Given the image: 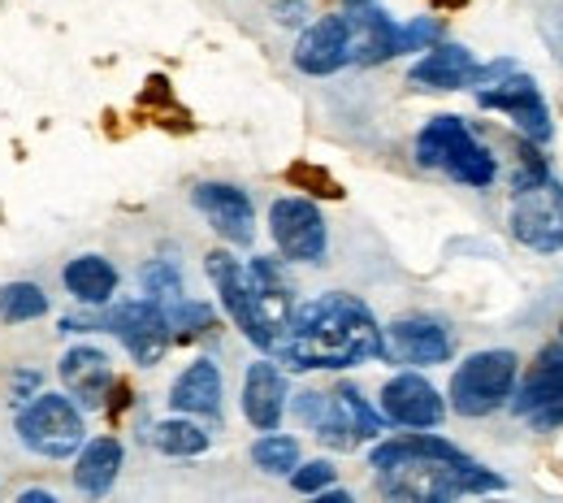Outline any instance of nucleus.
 <instances>
[{
  "mask_svg": "<svg viewBox=\"0 0 563 503\" xmlns=\"http://www.w3.org/2000/svg\"><path fill=\"white\" fill-rule=\"evenodd\" d=\"M560 343H563V326H560Z\"/></svg>",
  "mask_w": 563,
  "mask_h": 503,
  "instance_id": "nucleus-36",
  "label": "nucleus"
},
{
  "mask_svg": "<svg viewBox=\"0 0 563 503\" xmlns=\"http://www.w3.org/2000/svg\"><path fill=\"white\" fill-rule=\"evenodd\" d=\"M347 22H352V62L377 66V62L399 57V26L382 9L360 4V9L347 13Z\"/></svg>",
  "mask_w": 563,
  "mask_h": 503,
  "instance_id": "nucleus-20",
  "label": "nucleus"
},
{
  "mask_svg": "<svg viewBox=\"0 0 563 503\" xmlns=\"http://www.w3.org/2000/svg\"><path fill=\"white\" fill-rule=\"evenodd\" d=\"M477 70L482 66L473 62L468 48H460V44H429V53L412 66L408 78L417 87H424V91H455V87L477 83Z\"/></svg>",
  "mask_w": 563,
  "mask_h": 503,
  "instance_id": "nucleus-19",
  "label": "nucleus"
},
{
  "mask_svg": "<svg viewBox=\"0 0 563 503\" xmlns=\"http://www.w3.org/2000/svg\"><path fill=\"white\" fill-rule=\"evenodd\" d=\"M191 205L209 217V226L234 248H247L252 234H256V214H252V200L247 192L230 187V183H200L191 192Z\"/></svg>",
  "mask_w": 563,
  "mask_h": 503,
  "instance_id": "nucleus-16",
  "label": "nucleus"
},
{
  "mask_svg": "<svg viewBox=\"0 0 563 503\" xmlns=\"http://www.w3.org/2000/svg\"><path fill=\"white\" fill-rule=\"evenodd\" d=\"M104 326L126 343V352L135 357V364H156L169 352L174 335H169V317L161 299H122L118 308H109Z\"/></svg>",
  "mask_w": 563,
  "mask_h": 503,
  "instance_id": "nucleus-11",
  "label": "nucleus"
},
{
  "mask_svg": "<svg viewBox=\"0 0 563 503\" xmlns=\"http://www.w3.org/2000/svg\"><path fill=\"white\" fill-rule=\"evenodd\" d=\"M417 161L424 170H442L455 183L482 187V192L498 178V161L490 156V147L477 144V135L455 113H438L424 122V131L417 135Z\"/></svg>",
  "mask_w": 563,
  "mask_h": 503,
  "instance_id": "nucleus-4",
  "label": "nucleus"
},
{
  "mask_svg": "<svg viewBox=\"0 0 563 503\" xmlns=\"http://www.w3.org/2000/svg\"><path fill=\"white\" fill-rule=\"evenodd\" d=\"M152 447L156 451H165V456H200V451H209V434L200 430L196 422H161L156 430H152Z\"/></svg>",
  "mask_w": 563,
  "mask_h": 503,
  "instance_id": "nucleus-24",
  "label": "nucleus"
},
{
  "mask_svg": "<svg viewBox=\"0 0 563 503\" xmlns=\"http://www.w3.org/2000/svg\"><path fill=\"white\" fill-rule=\"evenodd\" d=\"M455 352V339L433 317H399L382 330V357L399 364H442Z\"/></svg>",
  "mask_w": 563,
  "mask_h": 503,
  "instance_id": "nucleus-13",
  "label": "nucleus"
},
{
  "mask_svg": "<svg viewBox=\"0 0 563 503\" xmlns=\"http://www.w3.org/2000/svg\"><path fill=\"white\" fill-rule=\"evenodd\" d=\"M547 40H551V48L560 53V62H563V9H555V13H547Z\"/></svg>",
  "mask_w": 563,
  "mask_h": 503,
  "instance_id": "nucleus-31",
  "label": "nucleus"
},
{
  "mask_svg": "<svg viewBox=\"0 0 563 503\" xmlns=\"http://www.w3.org/2000/svg\"><path fill=\"white\" fill-rule=\"evenodd\" d=\"M438 35H442V26L433 18H417L412 26L399 31V53H421L429 44H438Z\"/></svg>",
  "mask_w": 563,
  "mask_h": 503,
  "instance_id": "nucleus-30",
  "label": "nucleus"
},
{
  "mask_svg": "<svg viewBox=\"0 0 563 503\" xmlns=\"http://www.w3.org/2000/svg\"><path fill=\"white\" fill-rule=\"evenodd\" d=\"M243 413L256 430H278L286 413V378L274 360H256L243 382Z\"/></svg>",
  "mask_w": 563,
  "mask_h": 503,
  "instance_id": "nucleus-18",
  "label": "nucleus"
},
{
  "mask_svg": "<svg viewBox=\"0 0 563 503\" xmlns=\"http://www.w3.org/2000/svg\"><path fill=\"white\" fill-rule=\"evenodd\" d=\"M330 482H334V464L330 460H312V464H295L290 469V486L299 495H321Z\"/></svg>",
  "mask_w": 563,
  "mask_h": 503,
  "instance_id": "nucleus-29",
  "label": "nucleus"
},
{
  "mask_svg": "<svg viewBox=\"0 0 563 503\" xmlns=\"http://www.w3.org/2000/svg\"><path fill=\"white\" fill-rule=\"evenodd\" d=\"M516 395L507 400L511 413L520 422H529L533 430H560L563 426V343L542 348L538 360L529 364L525 382L511 386Z\"/></svg>",
  "mask_w": 563,
  "mask_h": 503,
  "instance_id": "nucleus-9",
  "label": "nucleus"
},
{
  "mask_svg": "<svg viewBox=\"0 0 563 503\" xmlns=\"http://www.w3.org/2000/svg\"><path fill=\"white\" fill-rule=\"evenodd\" d=\"M295 417L303 426H312V434L334 447V451H352L364 438H377L386 417L355 391L352 382L334 386V391H303L295 395Z\"/></svg>",
  "mask_w": 563,
  "mask_h": 503,
  "instance_id": "nucleus-3",
  "label": "nucleus"
},
{
  "mask_svg": "<svg viewBox=\"0 0 563 503\" xmlns=\"http://www.w3.org/2000/svg\"><path fill=\"white\" fill-rule=\"evenodd\" d=\"M22 503H57V495H48V491H26Z\"/></svg>",
  "mask_w": 563,
  "mask_h": 503,
  "instance_id": "nucleus-34",
  "label": "nucleus"
},
{
  "mask_svg": "<svg viewBox=\"0 0 563 503\" xmlns=\"http://www.w3.org/2000/svg\"><path fill=\"white\" fill-rule=\"evenodd\" d=\"M169 404L178 413H191V417H217L221 413V373H217V364L196 360L191 369H183L174 391H169Z\"/></svg>",
  "mask_w": 563,
  "mask_h": 503,
  "instance_id": "nucleus-22",
  "label": "nucleus"
},
{
  "mask_svg": "<svg viewBox=\"0 0 563 503\" xmlns=\"http://www.w3.org/2000/svg\"><path fill=\"white\" fill-rule=\"evenodd\" d=\"M511 234L533 252H560L563 248V183L551 174H538L520 187H511Z\"/></svg>",
  "mask_w": 563,
  "mask_h": 503,
  "instance_id": "nucleus-6",
  "label": "nucleus"
},
{
  "mask_svg": "<svg viewBox=\"0 0 563 503\" xmlns=\"http://www.w3.org/2000/svg\"><path fill=\"white\" fill-rule=\"evenodd\" d=\"M303 13H308V4H303V0H282L278 4V18L286 22V26H299V22H303Z\"/></svg>",
  "mask_w": 563,
  "mask_h": 503,
  "instance_id": "nucleus-32",
  "label": "nucleus"
},
{
  "mask_svg": "<svg viewBox=\"0 0 563 503\" xmlns=\"http://www.w3.org/2000/svg\"><path fill=\"white\" fill-rule=\"evenodd\" d=\"M122 473V442L118 438H96L87 447H78V469H74V486L87 495V500H100L113 491Z\"/></svg>",
  "mask_w": 563,
  "mask_h": 503,
  "instance_id": "nucleus-21",
  "label": "nucleus"
},
{
  "mask_svg": "<svg viewBox=\"0 0 563 503\" xmlns=\"http://www.w3.org/2000/svg\"><path fill=\"white\" fill-rule=\"evenodd\" d=\"M44 313H48V295L35 287V283H9V287H0V317L9 326L35 321Z\"/></svg>",
  "mask_w": 563,
  "mask_h": 503,
  "instance_id": "nucleus-25",
  "label": "nucleus"
},
{
  "mask_svg": "<svg viewBox=\"0 0 563 503\" xmlns=\"http://www.w3.org/2000/svg\"><path fill=\"white\" fill-rule=\"evenodd\" d=\"M143 287H147L152 299L169 304V299H178V295H183V278H178V270H174L169 261H152V265L143 270Z\"/></svg>",
  "mask_w": 563,
  "mask_h": 503,
  "instance_id": "nucleus-28",
  "label": "nucleus"
},
{
  "mask_svg": "<svg viewBox=\"0 0 563 503\" xmlns=\"http://www.w3.org/2000/svg\"><path fill=\"white\" fill-rule=\"evenodd\" d=\"M295 66L303 74H317V78L352 66V22H347V13L317 18L295 44Z\"/></svg>",
  "mask_w": 563,
  "mask_h": 503,
  "instance_id": "nucleus-15",
  "label": "nucleus"
},
{
  "mask_svg": "<svg viewBox=\"0 0 563 503\" xmlns=\"http://www.w3.org/2000/svg\"><path fill=\"white\" fill-rule=\"evenodd\" d=\"M477 105L507 113V118L516 122V131H520L529 144H547V140L555 135L551 109H547V100H542V87H538L529 74L511 70V74H503L498 83L477 87Z\"/></svg>",
  "mask_w": 563,
  "mask_h": 503,
  "instance_id": "nucleus-10",
  "label": "nucleus"
},
{
  "mask_svg": "<svg viewBox=\"0 0 563 503\" xmlns=\"http://www.w3.org/2000/svg\"><path fill=\"white\" fill-rule=\"evenodd\" d=\"M274 357L286 369H352L382 357V326L364 299L325 291L290 308Z\"/></svg>",
  "mask_w": 563,
  "mask_h": 503,
  "instance_id": "nucleus-1",
  "label": "nucleus"
},
{
  "mask_svg": "<svg viewBox=\"0 0 563 503\" xmlns=\"http://www.w3.org/2000/svg\"><path fill=\"white\" fill-rule=\"evenodd\" d=\"M343 4H347V9H360V4H368V0H343Z\"/></svg>",
  "mask_w": 563,
  "mask_h": 503,
  "instance_id": "nucleus-35",
  "label": "nucleus"
},
{
  "mask_svg": "<svg viewBox=\"0 0 563 503\" xmlns=\"http://www.w3.org/2000/svg\"><path fill=\"white\" fill-rule=\"evenodd\" d=\"M18 434L35 456L66 460L82 447V413L66 395H31V404L18 413Z\"/></svg>",
  "mask_w": 563,
  "mask_h": 503,
  "instance_id": "nucleus-7",
  "label": "nucleus"
},
{
  "mask_svg": "<svg viewBox=\"0 0 563 503\" xmlns=\"http://www.w3.org/2000/svg\"><path fill=\"white\" fill-rule=\"evenodd\" d=\"M269 230L286 261H308L317 265L325 256V217L303 196H282L269 209Z\"/></svg>",
  "mask_w": 563,
  "mask_h": 503,
  "instance_id": "nucleus-12",
  "label": "nucleus"
},
{
  "mask_svg": "<svg viewBox=\"0 0 563 503\" xmlns=\"http://www.w3.org/2000/svg\"><path fill=\"white\" fill-rule=\"evenodd\" d=\"M368 460L377 469V491L386 500L442 503L460 500V495H477V491H503V478L473 464L446 438H429V434L377 442Z\"/></svg>",
  "mask_w": 563,
  "mask_h": 503,
  "instance_id": "nucleus-2",
  "label": "nucleus"
},
{
  "mask_svg": "<svg viewBox=\"0 0 563 503\" xmlns=\"http://www.w3.org/2000/svg\"><path fill=\"white\" fill-rule=\"evenodd\" d=\"M35 382H40L35 373H22V378H13V391H18V395H26V391H31Z\"/></svg>",
  "mask_w": 563,
  "mask_h": 503,
  "instance_id": "nucleus-33",
  "label": "nucleus"
},
{
  "mask_svg": "<svg viewBox=\"0 0 563 503\" xmlns=\"http://www.w3.org/2000/svg\"><path fill=\"white\" fill-rule=\"evenodd\" d=\"M165 317H169V335L174 339H200L205 330H212L209 304H196V299H183V295L165 304Z\"/></svg>",
  "mask_w": 563,
  "mask_h": 503,
  "instance_id": "nucleus-26",
  "label": "nucleus"
},
{
  "mask_svg": "<svg viewBox=\"0 0 563 503\" xmlns=\"http://www.w3.org/2000/svg\"><path fill=\"white\" fill-rule=\"evenodd\" d=\"M209 278L217 295H221V304H225V313H230V321L261 348V352H274V343H278V335H274V326H269V317H265V304H261V295L252 287V278H247V270L230 256V252H209Z\"/></svg>",
  "mask_w": 563,
  "mask_h": 503,
  "instance_id": "nucleus-8",
  "label": "nucleus"
},
{
  "mask_svg": "<svg viewBox=\"0 0 563 503\" xmlns=\"http://www.w3.org/2000/svg\"><path fill=\"white\" fill-rule=\"evenodd\" d=\"M382 417L404 430H433L446 417V404L421 373H395L382 386Z\"/></svg>",
  "mask_w": 563,
  "mask_h": 503,
  "instance_id": "nucleus-14",
  "label": "nucleus"
},
{
  "mask_svg": "<svg viewBox=\"0 0 563 503\" xmlns=\"http://www.w3.org/2000/svg\"><path fill=\"white\" fill-rule=\"evenodd\" d=\"M62 382L82 408H100L109 386H113V364L100 348L91 343H78L62 357Z\"/></svg>",
  "mask_w": 563,
  "mask_h": 503,
  "instance_id": "nucleus-17",
  "label": "nucleus"
},
{
  "mask_svg": "<svg viewBox=\"0 0 563 503\" xmlns=\"http://www.w3.org/2000/svg\"><path fill=\"white\" fill-rule=\"evenodd\" d=\"M252 460H256V469H265V473H290V469L299 464V442L286 438V434L265 430V438L252 447Z\"/></svg>",
  "mask_w": 563,
  "mask_h": 503,
  "instance_id": "nucleus-27",
  "label": "nucleus"
},
{
  "mask_svg": "<svg viewBox=\"0 0 563 503\" xmlns=\"http://www.w3.org/2000/svg\"><path fill=\"white\" fill-rule=\"evenodd\" d=\"M66 287L82 304H109V295L118 291V270L104 256H96V252L74 256L70 265H66Z\"/></svg>",
  "mask_w": 563,
  "mask_h": 503,
  "instance_id": "nucleus-23",
  "label": "nucleus"
},
{
  "mask_svg": "<svg viewBox=\"0 0 563 503\" xmlns=\"http://www.w3.org/2000/svg\"><path fill=\"white\" fill-rule=\"evenodd\" d=\"M516 364L520 360L511 357V352H503V348L473 352L455 369V378H451V408L460 417H490V413H498L511 400Z\"/></svg>",
  "mask_w": 563,
  "mask_h": 503,
  "instance_id": "nucleus-5",
  "label": "nucleus"
}]
</instances>
